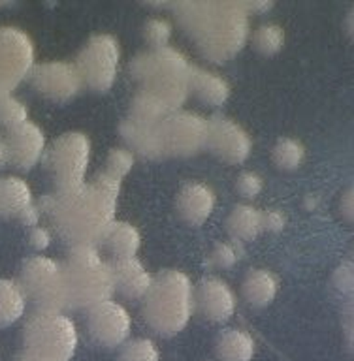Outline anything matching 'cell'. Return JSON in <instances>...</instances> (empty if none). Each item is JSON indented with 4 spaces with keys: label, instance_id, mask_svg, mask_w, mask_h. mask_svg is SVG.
Wrapping results in <instances>:
<instances>
[{
    "label": "cell",
    "instance_id": "cell-23",
    "mask_svg": "<svg viewBox=\"0 0 354 361\" xmlns=\"http://www.w3.org/2000/svg\"><path fill=\"white\" fill-rule=\"evenodd\" d=\"M243 298L253 307H268L277 295V279L268 269H251L243 279Z\"/></svg>",
    "mask_w": 354,
    "mask_h": 361
},
{
    "label": "cell",
    "instance_id": "cell-10",
    "mask_svg": "<svg viewBox=\"0 0 354 361\" xmlns=\"http://www.w3.org/2000/svg\"><path fill=\"white\" fill-rule=\"evenodd\" d=\"M119 42L110 34H95L87 39L76 59V70L79 78L90 90L106 92L113 87L117 79Z\"/></svg>",
    "mask_w": 354,
    "mask_h": 361
},
{
    "label": "cell",
    "instance_id": "cell-7",
    "mask_svg": "<svg viewBox=\"0 0 354 361\" xmlns=\"http://www.w3.org/2000/svg\"><path fill=\"white\" fill-rule=\"evenodd\" d=\"M25 299H30L36 309L57 310L66 309V286L62 265L45 256H33L23 262L19 269V282Z\"/></svg>",
    "mask_w": 354,
    "mask_h": 361
},
{
    "label": "cell",
    "instance_id": "cell-15",
    "mask_svg": "<svg viewBox=\"0 0 354 361\" xmlns=\"http://www.w3.org/2000/svg\"><path fill=\"white\" fill-rule=\"evenodd\" d=\"M6 149V162L13 168L28 171L40 162L45 152V135L40 126L30 121L8 128V134L2 140Z\"/></svg>",
    "mask_w": 354,
    "mask_h": 361
},
{
    "label": "cell",
    "instance_id": "cell-22",
    "mask_svg": "<svg viewBox=\"0 0 354 361\" xmlns=\"http://www.w3.org/2000/svg\"><path fill=\"white\" fill-rule=\"evenodd\" d=\"M140 241V233L134 226L130 222H119V220H113V224L102 237V243L113 259L136 258Z\"/></svg>",
    "mask_w": 354,
    "mask_h": 361
},
{
    "label": "cell",
    "instance_id": "cell-29",
    "mask_svg": "<svg viewBox=\"0 0 354 361\" xmlns=\"http://www.w3.org/2000/svg\"><path fill=\"white\" fill-rule=\"evenodd\" d=\"M28 111L23 102L13 98L11 94L0 96V124L6 128H13L17 124L27 121Z\"/></svg>",
    "mask_w": 354,
    "mask_h": 361
},
{
    "label": "cell",
    "instance_id": "cell-37",
    "mask_svg": "<svg viewBox=\"0 0 354 361\" xmlns=\"http://www.w3.org/2000/svg\"><path fill=\"white\" fill-rule=\"evenodd\" d=\"M243 10L247 11H268L273 6V2H242Z\"/></svg>",
    "mask_w": 354,
    "mask_h": 361
},
{
    "label": "cell",
    "instance_id": "cell-11",
    "mask_svg": "<svg viewBox=\"0 0 354 361\" xmlns=\"http://www.w3.org/2000/svg\"><path fill=\"white\" fill-rule=\"evenodd\" d=\"M34 68V45L13 27L0 28V96L10 94Z\"/></svg>",
    "mask_w": 354,
    "mask_h": 361
},
{
    "label": "cell",
    "instance_id": "cell-4",
    "mask_svg": "<svg viewBox=\"0 0 354 361\" xmlns=\"http://www.w3.org/2000/svg\"><path fill=\"white\" fill-rule=\"evenodd\" d=\"M194 310V286L183 271L164 269L153 276L143 301V318L153 331L174 337L187 327Z\"/></svg>",
    "mask_w": 354,
    "mask_h": 361
},
{
    "label": "cell",
    "instance_id": "cell-30",
    "mask_svg": "<svg viewBox=\"0 0 354 361\" xmlns=\"http://www.w3.org/2000/svg\"><path fill=\"white\" fill-rule=\"evenodd\" d=\"M170 36H172V27L164 19H149L143 25V38L147 39V44L151 45V49L166 47Z\"/></svg>",
    "mask_w": 354,
    "mask_h": 361
},
{
    "label": "cell",
    "instance_id": "cell-33",
    "mask_svg": "<svg viewBox=\"0 0 354 361\" xmlns=\"http://www.w3.org/2000/svg\"><path fill=\"white\" fill-rule=\"evenodd\" d=\"M236 188L243 197H251L253 200V197H256L262 192V179L254 171H243L237 177Z\"/></svg>",
    "mask_w": 354,
    "mask_h": 361
},
{
    "label": "cell",
    "instance_id": "cell-9",
    "mask_svg": "<svg viewBox=\"0 0 354 361\" xmlns=\"http://www.w3.org/2000/svg\"><path fill=\"white\" fill-rule=\"evenodd\" d=\"M90 158V141L81 132L59 135L45 151V168L55 180L57 190H70L85 183Z\"/></svg>",
    "mask_w": 354,
    "mask_h": 361
},
{
    "label": "cell",
    "instance_id": "cell-1",
    "mask_svg": "<svg viewBox=\"0 0 354 361\" xmlns=\"http://www.w3.org/2000/svg\"><path fill=\"white\" fill-rule=\"evenodd\" d=\"M119 192L121 180L102 171L89 183L42 197L38 209L49 213L57 231L72 247H95L115 220Z\"/></svg>",
    "mask_w": 354,
    "mask_h": 361
},
{
    "label": "cell",
    "instance_id": "cell-26",
    "mask_svg": "<svg viewBox=\"0 0 354 361\" xmlns=\"http://www.w3.org/2000/svg\"><path fill=\"white\" fill-rule=\"evenodd\" d=\"M305 158V149L304 145L300 143L298 140L294 137H281L273 145V151H271V160L279 169H285V171H294L302 166Z\"/></svg>",
    "mask_w": 354,
    "mask_h": 361
},
{
    "label": "cell",
    "instance_id": "cell-20",
    "mask_svg": "<svg viewBox=\"0 0 354 361\" xmlns=\"http://www.w3.org/2000/svg\"><path fill=\"white\" fill-rule=\"evenodd\" d=\"M33 205V190L19 177L0 179V216L19 219Z\"/></svg>",
    "mask_w": 354,
    "mask_h": 361
},
{
    "label": "cell",
    "instance_id": "cell-36",
    "mask_svg": "<svg viewBox=\"0 0 354 361\" xmlns=\"http://www.w3.org/2000/svg\"><path fill=\"white\" fill-rule=\"evenodd\" d=\"M40 219V209L34 207V205H30V207L25 211V213L19 216V220H21L23 224L25 226H33V228H36V222H38Z\"/></svg>",
    "mask_w": 354,
    "mask_h": 361
},
{
    "label": "cell",
    "instance_id": "cell-12",
    "mask_svg": "<svg viewBox=\"0 0 354 361\" xmlns=\"http://www.w3.org/2000/svg\"><path fill=\"white\" fill-rule=\"evenodd\" d=\"M132 320L123 305L112 299L90 307L87 314V329L96 344L104 348H115L126 343Z\"/></svg>",
    "mask_w": 354,
    "mask_h": 361
},
{
    "label": "cell",
    "instance_id": "cell-5",
    "mask_svg": "<svg viewBox=\"0 0 354 361\" xmlns=\"http://www.w3.org/2000/svg\"><path fill=\"white\" fill-rule=\"evenodd\" d=\"M61 265L66 286V307L70 309H90L107 301L115 292L110 264L100 258L95 247H72Z\"/></svg>",
    "mask_w": 354,
    "mask_h": 361
},
{
    "label": "cell",
    "instance_id": "cell-14",
    "mask_svg": "<svg viewBox=\"0 0 354 361\" xmlns=\"http://www.w3.org/2000/svg\"><path fill=\"white\" fill-rule=\"evenodd\" d=\"M28 75L40 94L55 102L72 100L83 87L78 70L70 62H42L36 64Z\"/></svg>",
    "mask_w": 354,
    "mask_h": 361
},
{
    "label": "cell",
    "instance_id": "cell-25",
    "mask_svg": "<svg viewBox=\"0 0 354 361\" xmlns=\"http://www.w3.org/2000/svg\"><path fill=\"white\" fill-rule=\"evenodd\" d=\"M25 303L27 299L17 282L0 279V327L16 324L25 312Z\"/></svg>",
    "mask_w": 354,
    "mask_h": 361
},
{
    "label": "cell",
    "instance_id": "cell-13",
    "mask_svg": "<svg viewBox=\"0 0 354 361\" xmlns=\"http://www.w3.org/2000/svg\"><path fill=\"white\" fill-rule=\"evenodd\" d=\"M206 147L225 162L242 164L251 154L253 141H251L247 132L240 124L234 123L232 118L213 115L208 121Z\"/></svg>",
    "mask_w": 354,
    "mask_h": 361
},
{
    "label": "cell",
    "instance_id": "cell-16",
    "mask_svg": "<svg viewBox=\"0 0 354 361\" xmlns=\"http://www.w3.org/2000/svg\"><path fill=\"white\" fill-rule=\"evenodd\" d=\"M194 307L209 322L223 324L236 312V295L220 279L209 276L198 284L194 292Z\"/></svg>",
    "mask_w": 354,
    "mask_h": 361
},
{
    "label": "cell",
    "instance_id": "cell-19",
    "mask_svg": "<svg viewBox=\"0 0 354 361\" xmlns=\"http://www.w3.org/2000/svg\"><path fill=\"white\" fill-rule=\"evenodd\" d=\"M194 94L200 102L208 104L211 107L223 106L228 96H230V87L225 79L217 73L203 70L200 66H192L189 72V94Z\"/></svg>",
    "mask_w": 354,
    "mask_h": 361
},
{
    "label": "cell",
    "instance_id": "cell-8",
    "mask_svg": "<svg viewBox=\"0 0 354 361\" xmlns=\"http://www.w3.org/2000/svg\"><path fill=\"white\" fill-rule=\"evenodd\" d=\"M208 121L192 111H170L155 124L158 158L192 157L206 147Z\"/></svg>",
    "mask_w": 354,
    "mask_h": 361
},
{
    "label": "cell",
    "instance_id": "cell-21",
    "mask_svg": "<svg viewBox=\"0 0 354 361\" xmlns=\"http://www.w3.org/2000/svg\"><path fill=\"white\" fill-rule=\"evenodd\" d=\"M215 354L220 361H251L254 357V341L247 331L228 327L217 335Z\"/></svg>",
    "mask_w": 354,
    "mask_h": 361
},
{
    "label": "cell",
    "instance_id": "cell-3",
    "mask_svg": "<svg viewBox=\"0 0 354 361\" xmlns=\"http://www.w3.org/2000/svg\"><path fill=\"white\" fill-rule=\"evenodd\" d=\"M191 64L183 53L172 47H158L141 53L130 62L129 73L140 94L155 100L175 111L189 96Z\"/></svg>",
    "mask_w": 354,
    "mask_h": 361
},
{
    "label": "cell",
    "instance_id": "cell-28",
    "mask_svg": "<svg viewBox=\"0 0 354 361\" xmlns=\"http://www.w3.org/2000/svg\"><path fill=\"white\" fill-rule=\"evenodd\" d=\"M160 354H158L157 344L153 343L151 338H132L126 341L121 348L119 354V361H158Z\"/></svg>",
    "mask_w": 354,
    "mask_h": 361
},
{
    "label": "cell",
    "instance_id": "cell-35",
    "mask_svg": "<svg viewBox=\"0 0 354 361\" xmlns=\"http://www.w3.org/2000/svg\"><path fill=\"white\" fill-rule=\"evenodd\" d=\"M28 241H30V247L36 248V250H44L51 241L49 231L45 230V228H33L30 230V235H28Z\"/></svg>",
    "mask_w": 354,
    "mask_h": 361
},
{
    "label": "cell",
    "instance_id": "cell-40",
    "mask_svg": "<svg viewBox=\"0 0 354 361\" xmlns=\"http://www.w3.org/2000/svg\"><path fill=\"white\" fill-rule=\"evenodd\" d=\"M6 162V149H4V143L0 140V166Z\"/></svg>",
    "mask_w": 354,
    "mask_h": 361
},
{
    "label": "cell",
    "instance_id": "cell-38",
    "mask_svg": "<svg viewBox=\"0 0 354 361\" xmlns=\"http://www.w3.org/2000/svg\"><path fill=\"white\" fill-rule=\"evenodd\" d=\"M13 361H49V360H44V357H40V355L33 354V352H28V350L23 348L21 352L16 355V360Z\"/></svg>",
    "mask_w": 354,
    "mask_h": 361
},
{
    "label": "cell",
    "instance_id": "cell-2",
    "mask_svg": "<svg viewBox=\"0 0 354 361\" xmlns=\"http://www.w3.org/2000/svg\"><path fill=\"white\" fill-rule=\"evenodd\" d=\"M181 27L211 62L225 64L243 49L249 38V13L242 2H175Z\"/></svg>",
    "mask_w": 354,
    "mask_h": 361
},
{
    "label": "cell",
    "instance_id": "cell-17",
    "mask_svg": "<svg viewBox=\"0 0 354 361\" xmlns=\"http://www.w3.org/2000/svg\"><path fill=\"white\" fill-rule=\"evenodd\" d=\"M113 279V290L123 293L124 298L129 299H140L146 298L147 290L151 286L153 276L147 273L138 258H126V259H113L110 264Z\"/></svg>",
    "mask_w": 354,
    "mask_h": 361
},
{
    "label": "cell",
    "instance_id": "cell-6",
    "mask_svg": "<svg viewBox=\"0 0 354 361\" xmlns=\"http://www.w3.org/2000/svg\"><path fill=\"white\" fill-rule=\"evenodd\" d=\"M78 346L73 322L57 310L36 309L23 327V348L49 361H70Z\"/></svg>",
    "mask_w": 354,
    "mask_h": 361
},
{
    "label": "cell",
    "instance_id": "cell-24",
    "mask_svg": "<svg viewBox=\"0 0 354 361\" xmlns=\"http://www.w3.org/2000/svg\"><path fill=\"white\" fill-rule=\"evenodd\" d=\"M226 230L232 235V239L237 243L253 241L262 231L260 224V211L253 205L240 203L232 209L230 216L226 220Z\"/></svg>",
    "mask_w": 354,
    "mask_h": 361
},
{
    "label": "cell",
    "instance_id": "cell-39",
    "mask_svg": "<svg viewBox=\"0 0 354 361\" xmlns=\"http://www.w3.org/2000/svg\"><path fill=\"white\" fill-rule=\"evenodd\" d=\"M345 200H347V203H345V207H341V209H343L345 214H347L349 219H353V196H350V192H347Z\"/></svg>",
    "mask_w": 354,
    "mask_h": 361
},
{
    "label": "cell",
    "instance_id": "cell-31",
    "mask_svg": "<svg viewBox=\"0 0 354 361\" xmlns=\"http://www.w3.org/2000/svg\"><path fill=\"white\" fill-rule=\"evenodd\" d=\"M132 164H134L132 152L126 151V149H112L106 160V173H110L115 179L123 180L126 173L132 169Z\"/></svg>",
    "mask_w": 354,
    "mask_h": 361
},
{
    "label": "cell",
    "instance_id": "cell-32",
    "mask_svg": "<svg viewBox=\"0 0 354 361\" xmlns=\"http://www.w3.org/2000/svg\"><path fill=\"white\" fill-rule=\"evenodd\" d=\"M240 243H219L215 245L213 252H211V264L215 267H220V269H226V267H232L240 259V248H237Z\"/></svg>",
    "mask_w": 354,
    "mask_h": 361
},
{
    "label": "cell",
    "instance_id": "cell-34",
    "mask_svg": "<svg viewBox=\"0 0 354 361\" xmlns=\"http://www.w3.org/2000/svg\"><path fill=\"white\" fill-rule=\"evenodd\" d=\"M260 224L266 231H281L285 228V214L277 209L260 211Z\"/></svg>",
    "mask_w": 354,
    "mask_h": 361
},
{
    "label": "cell",
    "instance_id": "cell-18",
    "mask_svg": "<svg viewBox=\"0 0 354 361\" xmlns=\"http://www.w3.org/2000/svg\"><path fill=\"white\" fill-rule=\"evenodd\" d=\"M215 209V194L203 183H187L177 196V211L192 226L203 224Z\"/></svg>",
    "mask_w": 354,
    "mask_h": 361
},
{
    "label": "cell",
    "instance_id": "cell-27",
    "mask_svg": "<svg viewBox=\"0 0 354 361\" xmlns=\"http://www.w3.org/2000/svg\"><path fill=\"white\" fill-rule=\"evenodd\" d=\"M254 49L262 55H276L285 45V32L276 23H266L253 36Z\"/></svg>",
    "mask_w": 354,
    "mask_h": 361
}]
</instances>
